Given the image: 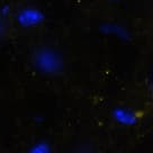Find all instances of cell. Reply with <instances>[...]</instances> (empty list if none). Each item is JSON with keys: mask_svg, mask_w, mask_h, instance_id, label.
I'll return each mask as SVG.
<instances>
[{"mask_svg": "<svg viewBox=\"0 0 153 153\" xmlns=\"http://www.w3.org/2000/svg\"><path fill=\"white\" fill-rule=\"evenodd\" d=\"M32 63L39 73L45 76H59L64 71L65 63L62 54L50 45H41L34 50Z\"/></svg>", "mask_w": 153, "mask_h": 153, "instance_id": "1", "label": "cell"}, {"mask_svg": "<svg viewBox=\"0 0 153 153\" xmlns=\"http://www.w3.org/2000/svg\"><path fill=\"white\" fill-rule=\"evenodd\" d=\"M17 24L23 28L37 27L44 22V15L41 10L34 7H25L20 9L16 17Z\"/></svg>", "mask_w": 153, "mask_h": 153, "instance_id": "2", "label": "cell"}, {"mask_svg": "<svg viewBox=\"0 0 153 153\" xmlns=\"http://www.w3.org/2000/svg\"><path fill=\"white\" fill-rule=\"evenodd\" d=\"M111 116L118 125L123 127H134L139 124L140 116L136 111L124 106L115 107L111 111Z\"/></svg>", "mask_w": 153, "mask_h": 153, "instance_id": "3", "label": "cell"}, {"mask_svg": "<svg viewBox=\"0 0 153 153\" xmlns=\"http://www.w3.org/2000/svg\"><path fill=\"white\" fill-rule=\"evenodd\" d=\"M28 153H52V149L46 141H39L29 149Z\"/></svg>", "mask_w": 153, "mask_h": 153, "instance_id": "4", "label": "cell"}, {"mask_svg": "<svg viewBox=\"0 0 153 153\" xmlns=\"http://www.w3.org/2000/svg\"><path fill=\"white\" fill-rule=\"evenodd\" d=\"M152 90H153V83H152Z\"/></svg>", "mask_w": 153, "mask_h": 153, "instance_id": "5", "label": "cell"}]
</instances>
